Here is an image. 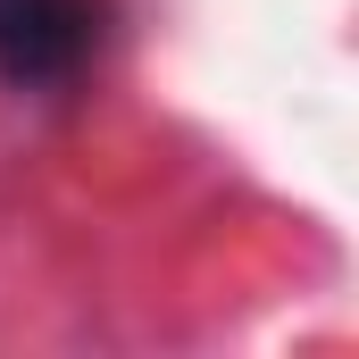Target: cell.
Returning a JSON list of instances; mask_svg holds the SVG:
<instances>
[{
	"mask_svg": "<svg viewBox=\"0 0 359 359\" xmlns=\"http://www.w3.org/2000/svg\"><path fill=\"white\" fill-rule=\"evenodd\" d=\"M117 34V0H0V84L67 92Z\"/></svg>",
	"mask_w": 359,
	"mask_h": 359,
	"instance_id": "1",
	"label": "cell"
}]
</instances>
